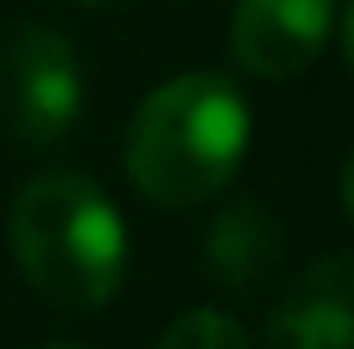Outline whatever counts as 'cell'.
<instances>
[{"mask_svg": "<svg viewBox=\"0 0 354 349\" xmlns=\"http://www.w3.org/2000/svg\"><path fill=\"white\" fill-rule=\"evenodd\" d=\"M252 113L221 72H180L139 103L124 144L129 180L154 206H201L236 180Z\"/></svg>", "mask_w": 354, "mask_h": 349, "instance_id": "cell-1", "label": "cell"}, {"mask_svg": "<svg viewBox=\"0 0 354 349\" xmlns=\"http://www.w3.org/2000/svg\"><path fill=\"white\" fill-rule=\"evenodd\" d=\"M10 252L36 293L62 308H103L129 267V236L103 185L77 170H46L10 206Z\"/></svg>", "mask_w": 354, "mask_h": 349, "instance_id": "cell-2", "label": "cell"}, {"mask_svg": "<svg viewBox=\"0 0 354 349\" xmlns=\"http://www.w3.org/2000/svg\"><path fill=\"white\" fill-rule=\"evenodd\" d=\"M0 103L21 144L46 149L77 124L82 72L77 52L52 26H21L0 52Z\"/></svg>", "mask_w": 354, "mask_h": 349, "instance_id": "cell-3", "label": "cell"}, {"mask_svg": "<svg viewBox=\"0 0 354 349\" xmlns=\"http://www.w3.org/2000/svg\"><path fill=\"white\" fill-rule=\"evenodd\" d=\"M334 0H236L231 16V57L262 82L298 77L328 46Z\"/></svg>", "mask_w": 354, "mask_h": 349, "instance_id": "cell-4", "label": "cell"}, {"mask_svg": "<svg viewBox=\"0 0 354 349\" xmlns=\"http://www.w3.org/2000/svg\"><path fill=\"white\" fill-rule=\"evenodd\" d=\"M272 349H354V252L319 257L288 283L267 319Z\"/></svg>", "mask_w": 354, "mask_h": 349, "instance_id": "cell-5", "label": "cell"}, {"mask_svg": "<svg viewBox=\"0 0 354 349\" xmlns=\"http://www.w3.org/2000/svg\"><path fill=\"white\" fill-rule=\"evenodd\" d=\"M277 252H283V236H277V221L267 216V206L257 200H236L211 221V236H205V262L226 287H257L267 272H272Z\"/></svg>", "mask_w": 354, "mask_h": 349, "instance_id": "cell-6", "label": "cell"}, {"mask_svg": "<svg viewBox=\"0 0 354 349\" xmlns=\"http://www.w3.org/2000/svg\"><path fill=\"white\" fill-rule=\"evenodd\" d=\"M154 349H252V339L236 319L216 314V308H190L160 334Z\"/></svg>", "mask_w": 354, "mask_h": 349, "instance_id": "cell-7", "label": "cell"}, {"mask_svg": "<svg viewBox=\"0 0 354 349\" xmlns=\"http://www.w3.org/2000/svg\"><path fill=\"white\" fill-rule=\"evenodd\" d=\"M339 190H344V211L354 216V154L344 160V180H339Z\"/></svg>", "mask_w": 354, "mask_h": 349, "instance_id": "cell-8", "label": "cell"}, {"mask_svg": "<svg viewBox=\"0 0 354 349\" xmlns=\"http://www.w3.org/2000/svg\"><path fill=\"white\" fill-rule=\"evenodd\" d=\"M344 57H349V72H354V0L344 10Z\"/></svg>", "mask_w": 354, "mask_h": 349, "instance_id": "cell-9", "label": "cell"}, {"mask_svg": "<svg viewBox=\"0 0 354 349\" xmlns=\"http://www.w3.org/2000/svg\"><path fill=\"white\" fill-rule=\"evenodd\" d=\"M46 349H77V344H46Z\"/></svg>", "mask_w": 354, "mask_h": 349, "instance_id": "cell-10", "label": "cell"}, {"mask_svg": "<svg viewBox=\"0 0 354 349\" xmlns=\"http://www.w3.org/2000/svg\"><path fill=\"white\" fill-rule=\"evenodd\" d=\"M88 6H93V0H88Z\"/></svg>", "mask_w": 354, "mask_h": 349, "instance_id": "cell-11", "label": "cell"}]
</instances>
